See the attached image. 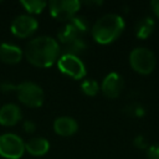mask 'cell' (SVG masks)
Returning a JSON list of instances; mask_svg holds the SVG:
<instances>
[{
	"instance_id": "obj_8",
	"label": "cell",
	"mask_w": 159,
	"mask_h": 159,
	"mask_svg": "<svg viewBox=\"0 0 159 159\" xmlns=\"http://www.w3.org/2000/svg\"><path fill=\"white\" fill-rule=\"evenodd\" d=\"M37 27H39L37 20L34 16L27 15V14L17 15L10 25V30H11L12 35L19 39L30 37L32 34H35Z\"/></svg>"
},
{
	"instance_id": "obj_9",
	"label": "cell",
	"mask_w": 159,
	"mask_h": 159,
	"mask_svg": "<svg viewBox=\"0 0 159 159\" xmlns=\"http://www.w3.org/2000/svg\"><path fill=\"white\" fill-rule=\"evenodd\" d=\"M123 87H124L123 77L119 73H117V72L108 73L103 78V81L101 83V91H102V93L107 98H109V99H114V98L119 97V94L123 91Z\"/></svg>"
},
{
	"instance_id": "obj_21",
	"label": "cell",
	"mask_w": 159,
	"mask_h": 159,
	"mask_svg": "<svg viewBox=\"0 0 159 159\" xmlns=\"http://www.w3.org/2000/svg\"><path fill=\"white\" fill-rule=\"evenodd\" d=\"M16 84L11 83V82H2L0 83V91L4 93H10V92H15Z\"/></svg>"
},
{
	"instance_id": "obj_17",
	"label": "cell",
	"mask_w": 159,
	"mask_h": 159,
	"mask_svg": "<svg viewBox=\"0 0 159 159\" xmlns=\"http://www.w3.org/2000/svg\"><path fill=\"white\" fill-rule=\"evenodd\" d=\"M81 89H82V92L86 96L93 97V96H96L99 92L101 87H99V84H98V82L96 80H93V78H86L81 83Z\"/></svg>"
},
{
	"instance_id": "obj_6",
	"label": "cell",
	"mask_w": 159,
	"mask_h": 159,
	"mask_svg": "<svg viewBox=\"0 0 159 159\" xmlns=\"http://www.w3.org/2000/svg\"><path fill=\"white\" fill-rule=\"evenodd\" d=\"M51 16L58 21H70L81 7L78 0H52L47 2Z\"/></svg>"
},
{
	"instance_id": "obj_5",
	"label": "cell",
	"mask_w": 159,
	"mask_h": 159,
	"mask_svg": "<svg viewBox=\"0 0 159 159\" xmlns=\"http://www.w3.org/2000/svg\"><path fill=\"white\" fill-rule=\"evenodd\" d=\"M25 153V143L15 133L0 135V157L5 159H20Z\"/></svg>"
},
{
	"instance_id": "obj_2",
	"label": "cell",
	"mask_w": 159,
	"mask_h": 159,
	"mask_svg": "<svg viewBox=\"0 0 159 159\" xmlns=\"http://www.w3.org/2000/svg\"><path fill=\"white\" fill-rule=\"evenodd\" d=\"M125 22L118 14H106L101 16L91 27L93 40L99 45H108L116 41L124 31Z\"/></svg>"
},
{
	"instance_id": "obj_23",
	"label": "cell",
	"mask_w": 159,
	"mask_h": 159,
	"mask_svg": "<svg viewBox=\"0 0 159 159\" xmlns=\"http://www.w3.org/2000/svg\"><path fill=\"white\" fill-rule=\"evenodd\" d=\"M150 9L153 14L159 19V0H152L150 1Z\"/></svg>"
},
{
	"instance_id": "obj_18",
	"label": "cell",
	"mask_w": 159,
	"mask_h": 159,
	"mask_svg": "<svg viewBox=\"0 0 159 159\" xmlns=\"http://www.w3.org/2000/svg\"><path fill=\"white\" fill-rule=\"evenodd\" d=\"M123 112L130 117H134V118H140L145 114V108L144 106H142L139 102H132L129 104H127L124 108H123Z\"/></svg>"
},
{
	"instance_id": "obj_22",
	"label": "cell",
	"mask_w": 159,
	"mask_h": 159,
	"mask_svg": "<svg viewBox=\"0 0 159 159\" xmlns=\"http://www.w3.org/2000/svg\"><path fill=\"white\" fill-rule=\"evenodd\" d=\"M22 128H24V130L26 133H34L36 130V124L32 120H25L22 123Z\"/></svg>"
},
{
	"instance_id": "obj_20",
	"label": "cell",
	"mask_w": 159,
	"mask_h": 159,
	"mask_svg": "<svg viewBox=\"0 0 159 159\" xmlns=\"http://www.w3.org/2000/svg\"><path fill=\"white\" fill-rule=\"evenodd\" d=\"M133 144H134L135 148H138V149H145V150H147V148L149 147V145H148V142H147V139H145V137L142 135V134H138V135L134 137Z\"/></svg>"
},
{
	"instance_id": "obj_3",
	"label": "cell",
	"mask_w": 159,
	"mask_h": 159,
	"mask_svg": "<svg viewBox=\"0 0 159 159\" xmlns=\"http://www.w3.org/2000/svg\"><path fill=\"white\" fill-rule=\"evenodd\" d=\"M129 65L139 75H149L155 70L157 57L148 47H135L129 53Z\"/></svg>"
},
{
	"instance_id": "obj_24",
	"label": "cell",
	"mask_w": 159,
	"mask_h": 159,
	"mask_svg": "<svg viewBox=\"0 0 159 159\" xmlns=\"http://www.w3.org/2000/svg\"><path fill=\"white\" fill-rule=\"evenodd\" d=\"M84 4H86V5H89V6H91V5H98V6H99V5H102V4H103V1H99V0H97V1L89 0V1H86Z\"/></svg>"
},
{
	"instance_id": "obj_13",
	"label": "cell",
	"mask_w": 159,
	"mask_h": 159,
	"mask_svg": "<svg viewBox=\"0 0 159 159\" xmlns=\"http://www.w3.org/2000/svg\"><path fill=\"white\" fill-rule=\"evenodd\" d=\"M50 149V142L43 137H35L25 143V152L34 157H42Z\"/></svg>"
},
{
	"instance_id": "obj_16",
	"label": "cell",
	"mask_w": 159,
	"mask_h": 159,
	"mask_svg": "<svg viewBox=\"0 0 159 159\" xmlns=\"http://www.w3.org/2000/svg\"><path fill=\"white\" fill-rule=\"evenodd\" d=\"M20 5L27 12V15H36L40 14L47 7V2L42 0H21Z\"/></svg>"
},
{
	"instance_id": "obj_4",
	"label": "cell",
	"mask_w": 159,
	"mask_h": 159,
	"mask_svg": "<svg viewBox=\"0 0 159 159\" xmlns=\"http://www.w3.org/2000/svg\"><path fill=\"white\" fill-rule=\"evenodd\" d=\"M15 93L19 101L24 106L30 107V108L41 107L45 99L42 88L37 83L31 82V81H25V82H21L20 84H16Z\"/></svg>"
},
{
	"instance_id": "obj_19",
	"label": "cell",
	"mask_w": 159,
	"mask_h": 159,
	"mask_svg": "<svg viewBox=\"0 0 159 159\" xmlns=\"http://www.w3.org/2000/svg\"><path fill=\"white\" fill-rule=\"evenodd\" d=\"M148 159H159V143H154L147 148Z\"/></svg>"
},
{
	"instance_id": "obj_10",
	"label": "cell",
	"mask_w": 159,
	"mask_h": 159,
	"mask_svg": "<svg viewBox=\"0 0 159 159\" xmlns=\"http://www.w3.org/2000/svg\"><path fill=\"white\" fill-rule=\"evenodd\" d=\"M21 117V109L15 103H6L0 108V124L4 127H12L17 124Z\"/></svg>"
},
{
	"instance_id": "obj_15",
	"label": "cell",
	"mask_w": 159,
	"mask_h": 159,
	"mask_svg": "<svg viewBox=\"0 0 159 159\" xmlns=\"http://www.w3.org/2000/svg\"><path fill=\"white\" fill-rule=\"evenodd\" d=\"M60 47H61V51H63V53L78 56L87 48V43L83 37H75L60 43Z\"/></svg>"
},
{
	"instance_id": "obj_7",
	"label": "cell",
	"mask_w": 159,
	"mask_h": 159,
	"mask_svg": "<svg viewBox=\"0 0 159 159\" xmlns=\"http://www.w3.org/2000/svg\"><path fill=\"white\" fill-rule=\"evenodd\" d=\"M57 67L60 72L63 75L73 78V80H81L86 76V66L82 62V60L78 56L62 53L57 60Z\"/></svg>"
},
{
	"instance_id": "obj_11",
	"label": "cell",
	"mask_w": 159,
	"mask_h": 159,
	"mask_svg": "<svg viewBox=\"0 0 159 159\" xmlns=\"http://www.w3.org/2000/svg\"><path fill=\"white\" fill-rule=\"evenodd\" d=\"M22 56L24 51L19 46L7 42L0 43V62L6 65H16L22 60Z\"/></svg>"
},
{
	"instance_id": "obj_12",
	"label": "cell",
	"mask_w": 159,
	"mask_h": 159,
	"mask_svg": "<svg viewBox=\"0 0 159 159\" xmlns=\"http://www.w3.org/2000/svg\"><path fill=\"white\" fill-rule=\"evenodd\" d=\"M78 129V123L72 117H58L53 122V130L57 135L61 137H70L73 135Z\"/></svg>"
},
{
	"instance_id": "obj_14",
	"label": "cell",
	"mask_w": 159,
	"mask_h": 159,
	"mask_svg": "<svg viewBox=\"0 0 159 159\" xmlns=\"http://www.w3.org/2000/svg\"><path fill=\"white\" fill-rule=\"evenodd\" d=\"M155 27V21L152 16H143L140 17L134 26V31H135V36L140 40H145L148 39Z\"/></svg>"
},
{
	"instance_id": "obj_1",
	"label": "cell",
	"mask_w": 159,
	"mask_h": 159,
	"mask_svg": "<svg viewBox=\"0 0 159 159\" xmlns=\"http://www.w3.org/2000/svg\"><path fill=\"white\" fill-rule=\"evenodd\" d=\"M24 56L32 66L46 68L57 62L61 56V47L58 41L51 36H37L27 42Z\"/></svg>"
}]
</instances>
